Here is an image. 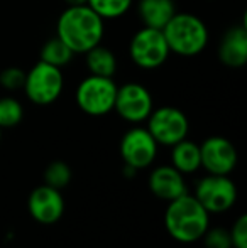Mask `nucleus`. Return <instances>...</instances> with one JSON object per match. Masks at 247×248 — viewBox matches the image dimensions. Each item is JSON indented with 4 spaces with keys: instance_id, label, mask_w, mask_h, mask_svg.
<instances>
[{
    "instance_id": "obj_1",
    "label": "nucleus",
    "mask_w": 247,
    "mask_h": 248,
    "mask_svg": "<svg viewBox=\"0 0 247 248\" xmlns=\"http://www.w3.org/2000/svg\"><path fill=\"white\" fill-rule=\"evenodd\" d=\"M105 20L97 16L88 5H68L58 17L56 36L75 54H85L102 44Z\"/></svg>"
},
{
    "instance_id": "obj_2",
    "label": "nucleus",
    "mask_w": 247,
    "mask_h": 248,
    "mask_svg": "<svg viewBox=\"0 0 247 248\" xmlns=\"http://www.w3.org/2000/svg\"><path fill=\"white\" fill-rule=\"evenodd\" d=\"M165 226L173 240L180 243H193L201 240L208 230L210 215L193 194L186 193L168 202Z\"/></svg>"
},
{
    "instance_id": "obj_3",
    "label": "nucleus",
    "mask_w": 247,
    "mask_h": 248,
    "mask_svg": "<svg viewBox=\"0 0 247 248\" xmlns=\"http://www.w3.org/2000/svg\"><path fill=\"white\" fill-rule=\"evenodd\" d=\"M169 52L183 58L198 56L208 44L207 24L190 12H176L163 29Z\"/></svg>"
},
{
    "instance_id": "obj_4",
    "label": "nucleus",
    "mask_w": 247,
    "mask_h": 248,
    "mask_svg": "<svg viewBox=\"0 0 247 248\" xmlns=\"http://www.w3.org/2000/svg\"><path fill=\"white\" fill-rule=\"evenodd\" d=\"M117 85L114 78L88 75L80 81L75 92L78 108L90 117H103L114 110Z\"/></svg>"
},
{
    "instance_id": "obj_5",
    "label": "nucleus",
    "mask_w": 247,
    "mask_h": 248,
    "mask_svg": "<svg viewBox=\"0 0 247 248\" xmlns=\"http://www.w3.org/2000/svg\"><path fill=\"white\" fill-rule=\"evenodd\" d=\"M63 88H65V76L61 68L43 61L36 62L26 73V81L22 86L27 98L39 107L54 103L61 96Z\"/></svg>"
},
{
    "instance_id": "obj_6",
    "label": "nucleus",
    "mask_w": 247,
    "mask_h": 248,
    "mask_svg": "<svg viewBox=\"0 0 247 248\" xmlns=\"http://www.w3.org/2000/svg\"><path fill=\"white\" fill-rule=\"evenodd\" d=\"M169 47L161 29L142 27L129 43V56L141 69L161 68L169 58Z\"/></svg>"
},
{
    "instance_id": "obj_7",
    "label": "nucleus",
    "mask_w": 247,
    "mask_h": 248,
    "mask_svg": "<svg viewBox=\"0 0 247 248\" xmlns=\"http://www.w3.org/2000/svg\"><path fill=\"white\" fill-rule=\"evenodd\" d=\"M146 122H148L146 128L158 142V145H166V147H171L186 139L190 130V122L186 115L176 107L154 108Z\"/></svg>"
},
{
    "instance_id": "obj_8",
    "label": "nucleus",
    "mask_w": 247,
    "mask_h": 248,
    "mask_svg": "<svg viewBox=\"0 0 247 248\" xmlns=\"http://www.w3.org/2000/svg\"><path fill=\"white\" fill-rule=\"evenodd\" d=\"M195 198L208 211V215L225 213L237 201V186L231 176L208 174L198 181L195 187Z\"/></svg>"
},
{
    "instance_id": "obj_9",
    "label": "nucleus",
    "mask_w": 247,
    "mask_h": 248,
    "mask_svg": "<svg viewBox=\"0 0 247 248\" xmlns=\"http://www.w3.org/2000/svg\"><path fill=\"white\" fill-rule=\"evenodd\" d=\"M114 110L129 124H142L154 110V100L149 90L141 83H125L117 86Z\"/></svg>"
},
{
    "instance_id": "obj_10",
    "label": "nucleus",
    "mask_w": 247,
    "mask_h": 248,
    "mask_svg": "<svg viewBox=\"0 0 247 248\" xmlns=\"http://www.w3.org/2000/svg\"><path fill=\"white\" fill-rule=\"evenodd\" d=\"M158 142L152 139L148 128L132 127L122 135L119 152L124 164L135 170L149 167L158 155Z\"/></svg>"
},
{
    "instance_id": "obj_11",
    "label": "nucleus",
    "mask_w": 247,
    "mask_h": 248,
    "mask_svg": "<svg viewBox=\"0 0 247 248\" xmlns=\"http://www.w3.org/2000/svg\"><path fill=\"white\" fill-rule=\"evenodd\" d=\"M200 160L201 167L208 174L231 176L237 167L239 154L235 145L229 139L214 135V137L205 139L200 144Z\"/></svg>"
},
{
    "instance_id": "obj_12",
    "label": "nucleus",
    "mask_w": 247,
    "mask_h": 248,
    "mask_svg": "<svg viewBox=\"0 0 247 248\" xmlns=\"http://www.w3.org/2000/svg\"><path fill=\"white\" fill-rule=\"evenodd\" d=\"M27 209L31 216L41 225H54L65 213V199L60 189L43 184L33 189L27 199Z\"/></svg>"
},
{
    "instance_id": "obj_13",
    "label": "nucleus",
    "mask_w": 247,
    "mask_h": 248,
    "mask_svg": "<svg viewBox=\"0 0 247 248\" xmlns=\"http://www.w3.org/2000/svg\"><path fill=\"white\" fill-rule=\"evenodd\" d=\"M148 184L151 193L158 199L166 202L188 193L185 174L176 170L173 166H159L152 169V172L149 174Z\"/></svg>"
},
{
    "instance_id": "obj_14",
    "label": "nucleus",
    "mask_w": 247,
    "mask_h": 248,
    "mask_svg": "<svg viewBox=\"0 0 247 248\" xmlns=\"http://www.w3.org/2000/svg\"><path fill=\"white\" fill-rule=\"evenodd\" d=\"M218 59L229 68H242L247 62V29L244 24L231 27L224 34L218 44Z\"/></svg>"
},
{
    "instance_id": "obj_15",
    "label": "nucleus",
    "mask_w": 247,
    "mask_h": 248,
    "mask_svg": "<svg viewBox=\"0 0 247 248\" xmlns=\"http://www.w3.org/2000/svg\"><path fill=\"white\" fill-rule=\"evenodd\" d=\"M137 14L144 27L163 31L176 14L175 0H139Z\"/></svg>"
},
{
    "instance_id": "obj_16",
    "label": "nucleus",
    "mask_w": 247,
    "mask_h": 248,
    "mask_svg": "<svg viewBox=\"0 0 247 248\" xmlns=\"http://www.w3.org/2000/svg\"><path fill=\"white\" fill-rule=\"evenodd\" d=\"M171 166L181 174L197 172L201 167L200 145L188 139H183L178 144L171 145Z\"/></svg>"
},
{
    "instance_id": "obj_17",
    "label": "nucleus",
    "mask_w": 247,
    "mask_h": 248,
    "mask_svg": "<svg viewBox=\"0 0 247 248\" xmlns=\"http://www.w3.org/2000/svg\"><path fill=\"white\" fill-rule=\"evenodd\" d=\"M85 64L88 68L90 75L95 76H107V78H114L117 71V58L114 54V51H110L109 47L99 46L92 47L85 52Z\"/></svg>"
},
{
    "instance_id": "obj_18",
    "label": "nucleus",
    "mask_w": 247,
    "mask_h": 248,
    "mask_svg": "<svg viewBox=\"0 0 247 248\" xmlns=\"http://www.w3.org/2000/svg\"><path fill=\"white\" fill-rule=\"evenodd\" d=\"M75 52L69 49L65 43L58 36L51 37L44 43V46L41 47L39 52V61L48 62L51 66H56V68H63L73 59Z\"/></svg>"
},
{
    "instance_id": "obj_19",
    "label": "nucleus",
    "mask_w": 247,
    "mask_h": 248,
    "mask_svg": "<svg viewBox=\"0 0 247 248\" xmlns=\"http://www.w3.org/2000/svg\"><path fill=\"white\" fill-rule=\"evenodd\" d=\"M134 0H86V5L103 20L120 19L129 12Z\"/></svg>"
},
{
    "instance_id": "obj_20",
    "label": "nucleus",
    "mask_w": 247,
    "mask_h": 248,
    "mask_svg": "<svg viewBox=\"0 0 247 248\" xmlns=\"http://www.w3.org/2000/svg\"><path fill=\"white\" fill-rule=\"evenodd\" d=\"M24 107L17 98L2 96L0 98V128H14L22 122Z\"/></svg>"
},
{
    "instance_id": "obj_21",
    "label": "nucleus",
    "mask_w": 247,
    "mask_h": 248,
    "mask_svg": "<svg viewBox=\"0 0 247 248\" xmlns=\"http://www.w3.org/2000/svg\"><path fill=\"white\" fill-rule=\"evenodd\" d=\"M73 177L71 167L65 160H53L44 169V184L54 187V189H65Z\"/></svg>"
},
{
    "instance_id": "obj_22",
    "label": "nucleus",
    "mask_w": 247,
    "mask_h": 248,
    "mask_svg": "<svg viewBox=\"0 0 247 248\" xmlns=\"http://www.w3.org/2000/svg\"><path fill=\"white\" fill-rule=\"evenodd\" d=\"M24 81H26V71H22L17 66H10L0 71V86L9 92H16V90H22Z\"/></svg>"
},
{
    "instance_id": "obj_23",
    "label": "nucleus",
    "mask_w": 247,
    "mask_h": 248,
    "mask_svg": "<svg viewBox=\"0 0 247 248\" xmlns=\"http://www.w3.org/2000/svg\"><path fill=\"white\" fill-rule=\"evenodd\" d=\"M201 240L207 248H232L231 235H229V230L225 228H210L208 226Z\"/></svg>"
},
{
    "instance_id": "obj_24",
    "label": "nucleus",
    "mask_w": 247,
    "mask_h": 248,
    "mask_svg": "<svg viewBox=\"0 0 247 248\" xmlns=\"http://www.w3.org/2000/svg\"><path fill=\"white\" fill-rule=\"evenodd\" d=\"M232 248H247V216L241 215L235 219L234 226L229 230Z\"/></svg>"
},
{
    "instance_id": "obj_25",
    "label": "nucleus",
    "mask_w": 247,
    "mask_h": 248,
    "mask_svg": "<svg viewBox=\"0 0 247 248\" xmlns=\"http://www.w3.org/2000/svg\"><path fill=\"white\" fill-rule=\"evenodd\" d=\"M66 5H85L86 0H65Z\"/></svg>"
},
{
    "instance_id": "obj_26",
    "label": "nucleus",
    "mask_w": 247,
    "mask_h": 248,
    "mask_svg": "<svg viewBox=\"0 0 247 248\" xmlns=\"http://www.w3.org/2000/svg\"><path fill=\"white\" fill-rule=\"evenodd\" d=\"M0 142H2V128H0Z\"/></svg>"
}]
</instances>
